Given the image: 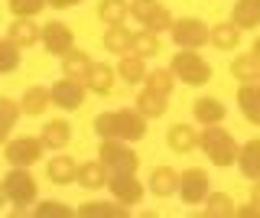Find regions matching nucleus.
<instances>
[{
    "instance_id": "f257e3e1",
    "label": "nucleus",
    "mask_w": 260,
    "mask_h": 218,
    "mask_svg": "<svg viewBox=\"0 0 260 218\" xmlns=\"http://www.w3.org/2000/svg\"><path fill=\"white\" fill-rule=\"evenodd\" d=\"M238 147H241V143L234 140L224 127H218V124H208L205 131L199 134V150L205 153L208 163L218 166V169L234 166V160H238Z\"/></svg>"
},
{
    "instance_id": "f03ea898",
    "label": "nucleus",
    "mask_w": 260,
    "mask_h": 218,
    "mask_svg": "<svg viewBox=\"0 0 260 218\" xmlns=\"http://www.w3.org/2000/svg\"><path fill=\"white\" fill-rule=\"evenodd\" d=\"M98 160L108 166V173H137L140 169V157L134 153V143L120 140V137L98 143Z\"/></svg>"
},
{
    "instance_id": "7ed1b4c3",
    "label": "nucleus",
    "mask_w": 260,
    "mask_h": 218,
    "mask_svg": "<svg viewBox=\"0 0 260 218\" xmlns=\"http://www.w3.org/2000/svg\"><path fill=\"white\" fill-rule=\"evenodd\" d=\"M169 69H173L176 82L192 85V88L208 85V78H211V66L199 55V49H179L173 55V62H169Z\"/></svg>"
},
{
    "instance_id": "20e7f679",
    "label": "nucleus",
    "mask_w": 260,
    "mask_h": 218,
    "mask_svg": "<svg viewBox=\"0 0 260 218\" xmlns=\"http://www.w3.org/2000/svg\"><path fill=\"white\" fill-rule=\"evenodd\" d=\"M0 185H4L7 199H10L13 205H32L36 196H39V185H36V179H32L29 166H13L10 173L0 179Z\"/></svg>"
},
{
    "instance_id": "39448f33",
    "label": "nucleus",
    "mask_w": 260,
    "mask_h": 218,
    "mask_svg": "<svg viewBox=\"0 0 260 218\" xmlns=\"http://www.w3.org/2000/svg\"><path fill=\"white\" fill-rule=\"evenodd\" d=\"M43 153H46V147L39 137H13L4 147V157L10 166H36L43 160Z\"/></svg>"
},
{
    "instance_id": "423d86ee",
    "label": "nucleus",
    "mask_w": 260,
    "mask_h": 218,
    "mask_svg": "<svg viewBox=\"0 0 260 218\" xmlns=\"http://www.w3.org/2000/svg\"><path fill=\"white\" fill-rule=\"evenodd\" d=\"M208 192H211V179H208L205 169L192 166V169H182V173H179V192L176 196H182L185 205H202Z\"/></svg>"
},
{
    "instance_id": "0eeeda50",
    "label": "nucleus",
    "mask_w": 260,
    "mask_h": 218,
    "mask_svg": "<svg viewBox=\"0 0 260 218\" xmlns=\"http://www.w3.org/2000/svg\"><path fill=\"white\" fill-rule=\"evenodd\" d=\"M169 36H173V43L179 49H202L208 43V26L199 17H182V20L173 23Z\"/></svg>"
},
{
    "instance_id": "6e6552de",
    "label": "nucleus",
    "mask_w": 260,
    "mask_h": 218,
    "mask_svg": "<svg viewBox=\"0 0 260 218\" xmlns=\"http://www.w3.org/2000/svg\"><path fill=\"white\" fill-rule=\"evenodd\" d=\"M108 189L120 205H140L143 202V182L137 179V173H111Z\"/></svg>"
},
{
    "instance_id": "1a4fd4ad",
    "label": "nucleus",
    "mask_w": 260,
    "mask_h": 218,
    "mask_svg": "<svg viewBox=\"0 0 260 218\" xmlns=\"http://www.w3.org/2000/svg\"><path fill=\"white\" fill-rule=\"evenodd\" d=\"M43 49L49 52V55H62L69 52V49H75V33H72V26H65L62 20H52V23H46L43 26Z\"/></svg>"
},
{
    "instance_id": "9d476101",
    "label": "nucleus",
    "mask_w": 260,
    "mask_h": 218,
    "mask_svg": "<svg viewBox=\"0 0 260 218\" xmlns=\"http://www.w3.org/2000/svg\"><path fill=\"white\" fill-rule=\"evenodd\" d=\"M49 95H52V104H59L62 111H78L81 104H85L88 88H85V82H78V78H59V82L49 88Z\"/></svg>"
},
{
    "instance_id": "9b49d317",
    "label": "nucleus",
    "mask_w": 260,
    "mask_h": 218,
    "mask_svg": "<svg viewBox=\"0 0 260 218\" xmlns=\"http://www.w3.org/2000/svg\"><path fill=\"white\" fill-rule=\"evenodd\" d=\"M117 137L127 143H137L146 137V117L137 108H120L117 111Z\"/></svg>"
},
{
    "instance_id": "f8f14e48",
    "label": "nucleus",
    "mask_w": 260,
    "mask_h": 218,
    "mask_svg": "<svg viewBox=\"0 0 260 218\" xmlns=\"http://www.w3.org/2000/svg\"><path fill=\"white\" fill-rule=\"evenodd\" d=\"M192 117L199 120L202 127H208V124H221V120L228 117V108H224V101H221V98L202 95V98H195V101H192Z\"/></svg>"
},
{
    "instance_id": "ddd939ff",
    "label": "nucleus",
    "mask_w": 260,
    "mask_h": 218,
    "mask_svg": "<svg viewBox=\"0 0 260 218\" xmlns=\"http://www.w3.org/2000/svg\"><path fill=\"white\" fill-rule=\"evenodd\" d=\"M7 39L16 43L20 49H29V46H36L39 39H43V26H39V23H32L29 17H13L10 29H7Z\"/></svg>"
},
{
    "instance_id": "4468645a",
    "label": "nucleus",
    "mask_w": 260,
    "mask_h": 218,
    "mask_svg": "<svg viewBox=\"0 0 260 218\" xmlns=\"http://www.w3.org/2000/svg\"><path fill=\"white\" fill-rule=\"evenodd\" d=\"M39 140H43L46 150L59 153V150L69 147V140H72V124L69 120H46L43 131H39Z\"/></svg>"
},
{
    "instance_id": "2eb2a0df",
    "label": "nucleus",
    "mask_w": 260,
    "mask_h": 218,
    "mask_svg": "<svg viewBox=\"0 0 260 218\" xmlns=\"http://www.w3.org/2000/svg\"><path fill=\"white\" fill-rule=\"evenodd\" d=\"M238 169H241V176L244 179H250V182H257L260 179V140H247V143H241L238 147Z\"/></svg>"
},
{
    "instance_id": "dca6fc26",
    "label": "nucleus",
    "mask_w": 260,
    "mask_h": 218,
    "mask_svg": "<svg viewBox=\"0 0 260 218\" xmlns=\"http://www.w3.org/2000/svg\"><path fill=\"white\" fill-rule=\"evenodd\" d=\"M150 192L156 199H169L179 192V169L173 166H156L150 173Z\"/></svg>"
},
{
    "instance_id": "f3484780",
    "label": "nucleus",
    "mask_w": 260,
    "mask_h": 218,
    "mask_svg": "<svg viewBox=\"0 0 260 218\" xmlns=\"http://www.w3.org/2000/svg\"><path fill=\"white\" fill-rule=\"evenodd\" d=\"M166 143L173 153H192V150H199V131L192 124H173L166 134Z\"/></svg>"
},
{
    "instance_id": "a211bd4d",
    "label": "nucleus",
    "mask_w": 260,
    "mask_h": 218,
    "mask_svg": "<svg viewBox=\"0 0 260 218\" xmlns=\"http://www.w3.org/2000/svg\"><path fill=\"white\" fill-rule=\"evenodd\" d=\"M46 176H49V182H55V185H69V182H75V176H78V163L69 153H59V157L49 160Z\"/></svg>"
},
{
    "instance_id": "6ab92c4d",
    "label": "nucleus",
    "mask_w": 260,
    "mask_h": 218,
    "mask_svg": "<svg viewBox=\"0 0 260 218\" xmlns=\"http://www.w3.org/2000/svg\"><path fill=\"white\" fill-rule=\"evenodd\" d=\"M49 104H52V95H49L46 85H29L26 91H23V98H20V108H23L26 117H39Z\"/></svg>"
},
{
    "instance_id": "aec40b11",
    "label": "nucleus",
    "mask_w": 260,
    "mask_h": 218,
    "mask_svg": "<svg viewBox=\"0 0 260 218\" xmlns=\"http://www.w3.org/2000/svg\"><path fill=\"white\" fill-rule=\"evenodd\" d=\"M114 72L111 66H104V62H91V69H88V75L81 78L85 82V88L88 91H94V95H108L111 88H114Z\"/></svg>"
},
{
    "instance_id": "412c9836",
    "label": "nucleus",
    "mask_w": 260,
    "mask_h": 218,
    "mask_svg": "<svg viewBox=\"0 0 260 218\" xmlns=\"http://www.w3.org/2000/svg\"><path fill=\"white\" fill-rule=\"evenodd\" d=\"M134 108L140 111L146 120H156V117L166 114L169 101H166V95H156V91H150V88H143V91L134 98Z\"/></svg>"
},
{
    "instance_id": "4be33fe9",
    "label": "nucleus",
    "mask_w": 260,
    "mask_h": 218,
    "mask_svg": "<svg viewBox=\"0 0 260 218\" xmlns=\"http://www.w3.org/2000/svg\"><path fill=\"white\" fill-rule=\"evenodd\" d=\"M238 108H241V114L247 117V124H257V127H260V85H257V82L241 85V91H238Z\"/></svg>"
},
{
    "instance_id": "5701e85b",
    "label": "nucleus",
    "mask_w": 260,
    "mask_h": 218,
    "mask_svg": "<svg viewBox=\"0 0 260 218\" xmlns=\"http://www.w3.org/2000/svg\"><path fill=\"white\" fill-rule=\"evenodd\" d=\"M202 205H205L202 208L205 218H234V212H238V202L228 196V192H208Z\"/></svg>"
},
{
    "instance_id": "b1692460",
    "label": "nucleus",
    "mask_w": 260,
    "mask_h": 218,
    "mask_svg": "<svg viewBox=\"0 0 260 218\" xmlns=\"http://www.w3.org/2000/svg\"><path fill=\"white\" fill-rule=\"evenodd\" d=\"M231 23L238 29H254V26H260V0H234Z\"/></svg>"
},
{
    "instance_id": "393cba45",
    "label": "nucleus",
    "mask_w": 260,
    "mask_h": 218,
    "mask_svg": "<svg viewBox=\"0 0 260 218\" xmlns=\"http://www.w3.org/2000/svg\"><path fill=\"white\" fill-rule=\"evenodd\" d=\"M208 43L221 52H231V49H238V43H241V29L234 26V23H215V26L208 29Z\"/></svg>"
},
{
    "instance_id": "a878e982",
    "label": "nucleus",
    "mask_w": 260,
    "mask_h": 218,
    "mask_svg": "<svg viewBox=\"0 0 260 218\" xmlns=\"http://www.w3.org/2000/svg\"><path fill=\"white\" fill-rule=\"evenodd\" d=\"M108 166L101 163V160H91V163H81L78 166V176L75 182L85 185V189H101V185H108Z\"/></svg>"
},
{
    "instance_id": "bb28decb",
    "label": "nucleus",
    "mask_w": 260,
    "mask_h": 218,
    "mask_svg": "<svg viewBox=\"0 0 260 218\" xmlns=\"http://www.w3.org/2000/svg\"><path fill=\"white\" fill-rule=\"evenodd\" d=\"M88 69H91V55H88L85 49H69L62 55V75L65 78H85Z\"/></svg>"
},
{
    "instance_id": "cd10ccee",
    "label": "nucleus",
    "mask_w": 260,
    "mask_h": 218,
    "mask_svg": "<svg viewBox=\"0 0 260 218\" xmlns=\"http://www.w3.org/2000/svg\"><path fill=\"white\" fill-rule=\"evenodd\" d=\"M127 205H120L117 199L114 202H85L78 205V218H124Z\"/></svg>"
},
{
    "instance_id": "c85d7f7f",
    "label": "nucleus",
    "mask_w": 260,
    "mask_h": 218,
    "mask_svg": "<svg viewBox=\"0 0 260 218\" xmlns=\"http://www.w3.org/2000/svg\"><path fill=\"white\" fill-rule=\"evenodd\" d=\"M117 75L124 78L127 85H140L143 78H146V59H140V55H134V52L120 55V62H117Z\"/></svg>"
},
{
    "instance_id": "c756f323",
    "label": "nucleus",
    "mask_w": 260,
    "mask_h": 218,
    "mask_svg": "<svg viewBox=\"0 0 260 218\" xmlns=\"http://www.w3.org/2000/svg\"><path fill=\"white\" fill-rule=\"evenodd\" d=\"M143 85L150 88V91H156V95H173V88H176V75H173V69H146V78H143Z\"/></svg>"
},
{
    "instance_id": "7c9ffc66",
    "label": "nucleus",
    "mask_w": 260,
    "mask_h": 218,
    "mask_svg": "<svg viewBox=\"0 0 260 218\" xmlns=\"http://www.w3.org/2000/svg\"><path fill=\"white\" fill-rule=\"evenodd\" d=\"M127 17H130L127 0H101V4H98V20L108 23V26H120Z\"/></svg>"
},
{
    "instance_id": "2f4dec72",
    "label": "nucleus",
    "mask_w": 260,
    "mask_h": 218,
    "mask_svg": "<svg viewBox=\"0 0 260 218\" xmlns=\"http://www.w3.org/2000/svg\"><path fill=\"white\" fill-rule=\"evenodd\" d=\"M130 39H134V33L130 29H124V23L120 26H108L104 29V49L108 52H114V55H127L130 52Z\"/></svg>"
},
{
    "instance_id": "473e14b6",
    "label": "nucleus",
    "mask_w": 260,
    "mask_h": 218,
    "mask_svg": "<svg viewBox=\"0 0 260 218\" xmlns=\"http://www.w3.org/2000/svg\"><path fill=\"white\" fill-rule=\"evenodd\" d=\"M231 75L238 78L241 85H250V82H257L260 78V62L254 59V55H234V62H231Z\"/></svg>"
},
{
    "instance_id": "72a5a7b5",
    "label": "nucleus",
    "mask_w": 260,
    "mask_h": 218,
    "mask_svg": "<svg viewBox=\"0 0 260 218\" xmlns=\"http://www.w3.org/2000/svg\"><path fill=\"white\" fill-rule=\"evenodd\" d=\"M130 52L140 55V59H153V55L159 52V36L150 33V29H140V33H134V39H130Z\"/></svg>"
},
{
    "instance_id": "f704fd0d",
    "label": "nucleus",
    "mask_w": 260,
    "mask_h": 218,
    "mask_svg": "<svg viewBox=\"0 0 260 218\" xmlns=\"http://www.w3.org/2000/svg\"><path fill=\"white\" fill-rule=\"evenodd\" d=\"M173 23H176V17H173V10H169V7H156V10L150 13V20L143 23V29H150V33H169V29H173Z\"/></svg>"
},
{
    "instance_id": "c9c22d12",
    "label": "nucleus",
    "mask_w": 260,
    "mask_h": 218,
    "mask_svg": "<svg viewBox=\"0 0 260 218\" xmlns=\"http://www.w3.org/2000/svg\"><path fill=\"white\" fill-rule=\"evenodd\" d=\"M20 69V46L10 39H0V75H10Z\"/></svg>"
},
{
    "instance_id": "e433bc0d",
    "label": "nucleus",
    "mask_w": 260,
    "mask_h": 218,
    "mask_svg": "<svg viewBox=\"0 0 260 218\" xmlns=\"http://www.w3.org/2000/svg\"><path fill=\"white\" fill-rule=\"evenodd\" d=\"M10 4V13L13 17H29V20H36L39 13L49 7V0H7Z\"/></svg>"
},
{
    "instance_id": "4c0bfd02",
    "label": "nucleus",
    "mask_w": 260,
    "mask_h": 218,
    "mask_svg": "<svg viewBox=\"0 0 260 218\" xmlns=\"http://www.w3.org/2000/svg\"><path fill=\"white\" fill-rule=\"evenodd\" d=\"M32 215L36 218H72L75 212H72L65 202H55V199H46V202H39L36 208H32Z\"/></svg>"
},
{
    "instance_id": "58836bf2",
    "label": "nucleus",
    "mask_w": 260,
    "mask_h": 218,
    "mask_svg": "<svg viewBox=\"0 0 260 218\" xmlns=\"http://www.w3.org/2000/svg\"><path fill=\"white\" fill-rule=\"evenodd\" d=\"M94 134L101 137V140L117 137V111H101V114L94 117Z\"/></svg>"
},
{
    "instance_id": "ea45409f",
    "label": "nucleus",
    "mask_w": 260,
    "mask_h": 218,
    "mask_svg": "<svg viewBox=\"0 0 260 218\" xmlns=\"http://www.w3.org/2000/svg\"><path fill=\"white\" fill-rule=\"evenodd\" d=\"M156 7H159V0H130V17L137 23H146Z\"/></svg>"
},
{
    "instance_id": "a19ab883",
    "label": "nucleus",
    "mask_w": 260,
    "mask_h": 218,
    "mask_svg": "<svg viewBox=\"0 0 260 218\" xmlns=\"http://www.w3.org/2000/svg\"><path fill=\"white\" fill-rule=\"evenodd\" d=\"M238 218H260V205H254V202H247V205H238V212H234Z\"/></svg>"
},
{
    "instance_id": "79ce46f5",
    "label": "nucleus",
    "mask_w": 260,
    "mask_h": 218,
    "mask_svg": "<svg viewBox=\"0 0 260 218\" xmlns=\"http://www.w3.org/2000/svg\"><path fill=\"white\" fill-rule=\"evenodd\" d=\"M85 0H49V7L52 10H72V7H81Z\"/></svg>"
},
{
    "instance_id": "37998d69",
    "label": "nucleus",
    "mask_w": 260,
    "mask_h": 218,
    "mask_svg": "<svg viewBox=\"0 0 260 218\" xmlns=\"http://www.w3.org/2000/svg\"><path fill=\"white\" fill-rule=\"evenodd\" d=\"M10 131H13V127H10V124H4V120H0V143H7V140H10Z\"/></svg>"
},
{
    "instance_id": "c03bdc74",
    "label": "nucleus",
    "mask_w": 260,
    "mask_h": 218,
    "mask_svg": "<svg viewBox=\"0 0 260 218\" xmlns=\"http://www.w3.org/2000/svg\"><path fill=\"white\" fill-rule=\"evenodd\" d=\"M250 202H254V205H260V179L254 182V189H250Z\"/></svg>"
},
{
    "instance_id": "a18cd8bd",
    "label": "nucleus",
    "mask_w": 260,
    "mask_h": 218,
    "mask_svg": "<svg viewBox=\"0 0 260 218\" xmlns=\"http://www.w3.org/2000/svg\"><path fill=\"white\" fill-rule=\"evenodd\" d=\"M250 55H254V59H257V62H260V36H257V39H254V49H250Z\"/></svg>"
},
{
    "instance_id": "49530a36",
    "label": "nucleus",
    "mask_w": 260,
    "mask_h": 218,
    "mask_svg": "<svg viewBox=\"0 0 260 218\" xmlns=\"http://www.w3.org/2000/svg\"><path fill=\"white\" fill-rule=\"evenodd\" d=\"M7 202H10V199H7V192H4V185H0V208H4V205H7Z\"/></svg>"
},
{
    "instance_id": "de8ad7c7",
    "label": "nucleus",
    "mask_w": 260,
    "mask_h": 218,
    "mask_svg": "<svg viewBox=\"0 0 260 218\" xmlns=\"http://www.w3.org/2000/svg\"><path fill=\"white\" fill-rule=\"evenodd\" d=\"M257 85H260V78H257Z\"/></svg>"
}]
</instances>
